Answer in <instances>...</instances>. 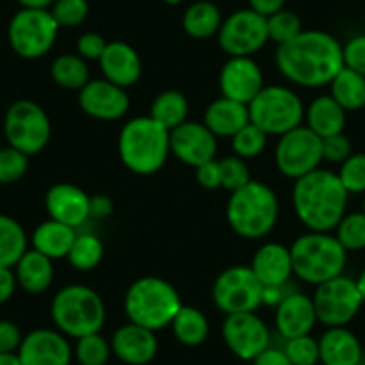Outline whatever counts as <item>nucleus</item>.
<instances>
[{
  "mask_svg": "<svg viewBox=\"0 0 365 365\" xmlns=\"http://www.w3.org/2000/svg\"><path fill=\"white\" fill-rule=\"evenodd\" d=\"M276 68L297 86H329L344 68L342 45L324 31H303L294 40L278 45Z\"/></svg>",
  "mask_w": 365,
  "mask_h": 365,
  "instance_id": "1",
  "label": "nucleus"
},
{
  "mask_svg": "<svg viewBox=\"0 0 365 365\" xmlns=\"http://www.w3.org/2000/svg\"><path fill=\"white\" fill-rule=\"evenodd\" d=\"M347 199L349 194L339 175L326 168H317L294 182V212L308 231L329 233L335 230L346 215Z\"/></svg>",
  "mask_w": 365,
  "mask_h": 365,
  "instance_id": "2",
  "label": "nucleus"
},
{
  "mask_svg": "<svg viewBox=\"0 0 365 365\" xmlns=\"http://www.w3.org/2000/svg\"><path fill=\"white\" fill-rule=\"evenodd\" d=\"M278 197L265 182L251 179L247 185L231 192L226 219L238 237L247 240L267 237L278 224Z\"/></svg>",
  "mask_w": 365,
  "mask_h": 365,
  "instance_id": "3",
  "label": "nucleus"
},
{
  "mask_svg": "<svg viewBox=\"0 0 365 365\" xmlns=\"http://www.w3.org/2000/svg\"><path fill=\"white\" fill-rule=\"evenodd\" d=\"M170 154V131L153 117H136L118 135V156L128 170L138 175L156 174Z\"/></svg>",
  "mask_w": 365,
  "mask_h": 365,
  "instance_id": "4",
  "label": "nucleus"
},
{
  "mask_svg": "<svg viewBox=\"0 0 365 365\" xmlns=\"http://www.w3.org/2000/svg\"><path fill=\"white\" fill-rule=\"evenodd\" d=\"M181 307V297L174 285L156 276H145L133 282L124 297V310L129 322L154 333L170 326Z\"/></svg>",
  "mask_w": 365,
  "mask_h": 365,
  "instance_id": "5",
  "label": "nucleus"
},
{
  "mask_svg": "<svg viewBox=\"0 0 365 365\" xmlns=\"http://www.w3.org/2000/svg\"><path fill=\"white\" fill-rule=\"evenodd\" d=\"M292 269L297 278L310 285H321L342 276L347 263V251L335 235L308 231L290 245Z\"/></svg>",
  "mask_w": 365,
  "mask_h": 365,
  "instance_id": "6",
  "label": "nucleus"
},
{
  "mask_svg": "<svg viewBox=\"0 0 365 365\" xmlns=\"http://www.w3.org/2000/svg\"><path fill=\"white\" fill-rule=\"evenodd\" d=\"M51 315L58 331L77 340L103 329L106 307L103 297L90 287L68 285L52 299Z\"/></svg>",
  "mask_w": 365,
  "mask_h": 365,
  "instance_id": "7",
  "label": "nucleus"
},
{
  "mask_svg": "<svg viewBox=\"0 0 365 365\" xmlns=\"http://www.w3.org/2000/svg\"><path fill=\"white\" fill-rule=\"evenodd\" d=\"M247 108L251 124L269 136L285 135L304 120V106L296 91L279 84L263 86Z\"/></svg>",
  "mask_w": 365,
  "mask_h": 365,
  "instance_id": "8",
  "label": "nucleus"
},
{
  "mask_svg": "<svg viewBox=\"0 0 365 365\" xmlns=\"http://www.w3.org/2000/svg\"><path fill=\"white\" fill-rule=\"evenodd\" d=\"M61 27L51 9H20L8 27V40L15 54L24 59H40L51 52Z\"/></svg>",
  "mask_w": 365,
  "mask_h": 365,
  "instance_id": "9",
  "label": "nucleus"
},
{
  "mask_svg": "<svg viewBox=\"0 0 365 365\" xmlns=\"http://www.w3.org/2000/svg\"><path fill=\"white\" fill-rule=\"evenodd\" d=\"M4 135L8 145L27 156H34L40 154L51 140V118L40 104L29 99H20L6 111Z\"/></svg>",
  "mask_w": 365,
  "mask_h": 365,
  "instance_id": "10",
  "label": "nucleus"
},
{
  "mask_svg": "<svg viewBox=\"0 0 365 365\" xmlns=\"http://www.w3.org/2000/svg\"><path fill=\"white\" fill-rule=\"evenodd\" d=\"M276 167L285 178L299 179L317 170L322 163V138L307 125L292 129L279 136L274 149Z\"/></svg>",
  "mask_w": 365,
  "mask_h": 365,
  "instance_id": "11",
  "label": "nucleus"
},
{
  "mask_svg": "<svg viewBox=\"0 0 365 365\" xmlns=\"http://www.w3.org/2000/svg\"><path fill=\"white\" fill-rule=\"evenodd\" d=\"M263 285L258 282L251 267L233 265L217 276L212 289L215 307L224 315L255 312L262 307Z\"/></svg>",
  "mask_w": 365,
  "mask_h": 365,
  "instance_id": "12",
  "label": "nucleus"
},
{
  "mask_svg": "<svg viewBox=\"0 0 365 365\" xmlns=\"http://www.w3.org/2000/svg\"><path fill=\"white\" fill-rule=\"evenodd\" d=\"M312 301H314L317 322L328 328L347 326L356 317L364 304L356 282L344 274L317 285Z\"/></svg>",
  "mask_w": 365,
  "mask_h": 365,
  "instance_id": "13",
  "label": "nucleus"
},
{
  "mask_svg": "<svg viewBox=\"0 0 365 365\" xmlns=\"http://www.w3.org/2000/svg\"><path fill=\"white\" fill-rule=\"evenodd\" d=\"M217 41L230 58H251L269 41L267 19L252 9H238L222 20Z\"/></svg>",
  "mask_w": 365,
  "mask_h": 365,
  "instance_id": "14",
  "label": "nucleus"
},
{
  "mask_svg": "<svg viewBox=\"0 0 365 365\" xmlns=\"http://www.w3.org/2000/svg\"><path fill=\"white\" fill-rule=\"evenodd\" d=\"M222 339L231 353L240 360L252 361L270 346V331L255 312L226 315L222 322Z\"/></svg>",
  "mask_w": 365,
  "mask_h": 365,
  "instance_id": "15",
  "label": "nucleus"
},
{
  "mask_svg": "<svg viewBox=\"0 0 365 365\" xmlns=\"http://www.w3.org/2000/svg\"><path fill=\"white\" fill-rule=\"evenodd\" d=\"M79 106L88 117L111 122L124 117L129 110V96L125 88L106 79H90L79 91Z\"/></svg>",
  "mask_w": 365,
  "mask_h": 365,
  "instance_id": "16",
  "label": "nucleus"
},
{
  "mask_svg": "<svg viewBox=\"0 0 365 365\" xmlns=\"http://www.w3.org/2000/svg\"><path fill=\"white\" fill-rule=\"evenodd\" d=\"M22 365H70L72 346L58 329H33L22 339L19 347Z\"/></svg>",
  "mask_w": 365,
  "mask_h": 365,
  "instance_id": "17",
  "label": "nucleus"
},
{
  "mask_svg": "<svg viewBox=\"0 0 365 365\" xmlns=\"http://www.w3.org/2000/svg\"><path fill=\"white\" fill-rule=\"evenodd\" d=\"M170 154L185 165H199L215 160L217 136L202 122H182L170 131Z\"/></svg>",
  "mask_w": 365,
  "mask_h": 365,
  "instance_id": "18",
  "label": "nucleus"
},
{
  "mask_svg": "<svg viewBox=\"0 0 365 365\" xmlns=\"http://www.w3.org/2000/svg\"><path fill=\"white\" fill-rule=\"evenodd\" d=\"M222 97L249 104L263 88V72L252 58H230L219 76Z\"/></svg>",
  "mask_w": 365,
  "mask_h": 365,
  "instance_id": "19",
  "label": "nucleus"
},
{
  "mask_svg": "<svg viewBox=\"0 0 365 365\" xmlns=\"http://www.w3.org/2000/svg\"><path fill=\"white\" fill-rule=\"evenodd\" d=\"M45 208L52 220L77 230L90 219V195L72 182H58L47 190Z\"/></svg>",
  "mask_w": 365,
  "mask_h": 365,
  "instance_id": "20",
  "label": "nucleus"
},
{
  "mask_svg": "<svg viewBox=\"0 0 365 365\" xmlns=\"http://www.w3.org/2000/svg\"><path fill=\"white\" fill-rule=\"evenodd\" d=\"M111 353L125 365L150 364L158 354L156 333L128 322L111 336Z\"/></svg>",
  "mask_w": 365,
  "mask_h": 365,
  "instance_id": "21",
  "label": "nucleus"
},
{
  "mask_svg": "<svg viewBox=\"0 0 365 365\" xmlns=\"http://www.w3.org/2000/svg\"><path fill=\"white\" fill-rule=\"evenodd\" d=\"M274 322H276L278 333L285 340L310 335L312 329L317 324L314 301L303 292L287 294L282 303L276 307Z\"/></svg>",
  "mask_w": 365,
  "mask_h": 365,
  "instance_id": "22",
  "label": "nucleus"
},
{
  "mask_svg": "<svg viewBox=\"0 0 365 365\" xmlns=\"http://www.w3.org/2000/svg\"><path fill=\"white\" fill-rule=\"evenodd\" d=\"M263 287H285L294 274L290 247L278 242L259 245L249 265Z\"/></svg>",
  "mask_w": 365,
  "mask_h": 365,
  "instance_id": "23",
  "label": "nucleus"
},
{
  "mask_svg": "<svg viewBox=\"0 0 365 365\" xmlns=\"http://www.w3.org/2000/svg\"><path fill=\"white\" fill-rule=\"evenodd\" d=\"M104 79L120 88L136 84L142 77V59L138 52L125 41H111L99 59Z\"/></svg>",
  "mask_w": 365,
  "mask_h": 365,
  "instance_id": "24",
  "label": "nucleus"
},
{
  "mask_svg": "<svg viewBox=\"0 0 365 365\" xmlns=\"http://www.w3.org/2000/svg\"><path fill=\"white\" fill-rule=\"evenodd\" d=\"M319 358L322 365H361L364 349L358 336L346 326L328 328L319 339Z\"/></svg>",
  "mask_w": 365,
  "mask_h": 365,
  "instance_id": "25",
  "label": "nucleus"
},
{
  "mask_svg": "<svg viewBox=\"0 0 365 365\" xmlns=\"http://www.w3.org/2000/svg\"><path fill=\"white\" fill-rule=\"evenodd\" d=\"M251 122L249 118L247 104L237 103L227 97L213 101L205 111V122L202 124L219 138H233L242 128Z\"/></svg>",
  "mask_w": 365,
  "mask_h": 365,
  "instance_id": "26",
  "label": "nucleus"
},
{
  "mask_svg": "<svg viewBox=\"0 0 365 365\" xmlns=\"http://www.w3.org/2000/svg\"><path fill=\"white\" fill-rule=\"evenodd\" d=\"M15 276L22 290L29 294H43L54 282V265L51 258L36 249H27L15 265Z\"/></svg>",
  "mask_w": 365,
  "mask_h": 365,
  "instance_id": "27",
  "label": "nucleus"
},
{
  "mask_svg": "<svg viewBox=\"0 0 365 365\" xmlns=\"http://www.w3.org/2000/svg\"><path fill=\"white\" fill-rule=\"evenodd\" d=\"M76 237V227H70L66 224L58 222V220L48 219L34 230L31 242H33V249H36L38 252H41V255H45L54 262V259H61L68 256V251Z\"/></svg>",
  "mask_w": 365,
  "mask_h": 365,
  "instance_id": "28",
  "label": "nucleus"
},
{
  "mask_svg": "<svg viewBox=\"0 0 365 365\" xmlns=\"http://www.w3.org/2000/svg\"><path fill=\"white\" fill-rule=\"evenodd\" d=\"M307 128H310L321 138L344 133L346 125V111L331 96H319L304 110Z\"/></svg>",
  "mask_w": 365,
  "mask_h": 365,
  "instance_id": "29",
  "label": "nucleus"
},
{
  "mask_svg": "<svg viewBox=\"0 0 365 365\" xmlns=\"http://www.w3.org/2000/svg\"><path fill=\"white\" fill-rule=\"evenodd\" d=\"M222 20V13L213 0H195L182 13V29L194 40H208L219 34Z\"/></svg>",
  "mask_w": 365,
  "mask_h": 365,
  "instance_id": "30",
  "label": "nucleus"
},
{
  "mask_svg": "<svg viewBox=\"0 0 365 365\" xmlns=\"http://www.w3.org/2000/svg\"><path fill=\"white\" fill-rule=\"evenodd\" d=\"M172 333L179 344L188 347H197L206 342L210 333L208 317L199 308L182 304L170 322Z\"/></svg>",
  "mask_w": 365,
  "mask_h": 365,
  "instance_id": "31",
  "label": "nucleus"
},
{
  "mask_svg": "<svg viewBox=\"0 0 365 365\" xmlns=\"http://www.w3.org/2000/svg\"><path fill=\"white\" fill-rule=\"evenodd\" d=\"M329 96L344 111H358L365 106V77L344 66L329 83Z\"/></svg>",
  "mask_w": 365,
  "mask_h": 365,
  "instance_id": "32",
  "label": "nucleus"
},
{
  "mask_svg": "<svg viewBox=\"0 0 365 365\" xmlns=\"http://www.w3.org/2000/svg\"><path fill=\"white\" fill-rule=\"evenodd\" d=\"M188 99L185 93L178 90H165L150 104V115L158 124L163 125L167 131H172L188 117Z\"/></svg>",
  "mask_w": 365,
  "mask_h": 365,
  "instance_id": "33",
  "label": "nucleus"
},
{
  "mask_svg": "<svg viewBox=\"0 0 365 365\" xmlns=\"http://www.w3.org/2000/svg\"><path fill=\"white\" fill-rule=\"evenodd\" d=\"M27 251V235L19 220L0 213V267H13Z\"/></svg>",
  "mask_w": 365,
  "mask_h": 365,
  "instance_id": "34",
  "label": "nucleus"
},
{
  "mask_svg": "<svg viewBox=\"0 0 365 365\" xmlns=\"http://www.w3.org/2000/svg\"><path fill=\"white\" fill-rule=\"evenodd\" d=\"M51 76L58 86L81 91L90 81V68L79 54H61L52 61Z\"/></svg>",
  "mask_w": 365,
  "mask_h": 365,
  "instance_id": "35",
  "label": "nucleus"
},
{
  "mask_svg": "<svg viewBox=\"0 0 365 365\" xmlns=\"http://www.w3.org/2000/svg\"><path fill=\"white\" fill-rule=\"evenodd\" d=\"M103 256L104 245L101 238H97L96 235L83 233L76 237L66 258H68L70 265L73 269L81 270V272H88V270L96 269L99 265Z\"/></svg>",
  "mask_w": 365,
  "mask_h": 365,
  "instance_id": "36",
  "label": "nucleus"
},
{
  "mask_svg": "<svg viewBox=\"0 0 365 365\" xmlns=\"http://www.w3.org/2000/svg\"><path fill=\"white\" fill-rule=\"evenodd\" d=\"M79 365H106L111 356V344L99 333L77 339L73 349Z\"/></svg>",
  "mask_w": 365,
  "mask_h": 365,
  "instance_id": "37",
  "label": "nucleus"
},
{
  "mask_svg": "<svg viewBox=\"0 0 365 365\" xmlns=\"http://www.w3.org/2000/svg\"><path fill=\"white\" fill-rule=\"evenodd\" d=\"M335 237L346 251H364L365 249V213H346L339 226L335 227Z\"/></svg>",
  "mask_w": 365,
  "mask_h": 365,
  "instance_id": "38",
  "label": "nucleus"
},
{
  "mask_svg": "<svg viewBox=\"0 0 365 365\" xmlns=\"http://www.w3.org/2000/svg\"><path fill=\"white\" fill-rule=\"evenodd\" d=\"M267 33H269L270 41H274L276 45H283L303 33V24L296 13L283 8L274 15L267 16Z\"/></svg>",
  "mask_w": 365,
  "mask_h": 365,
  "instance_id": "39",
  "label": "nucleus"
},
{
  "mask_svg": "<svg viewBox=\"0 0 365 365\" xmlns=\"http://www.w3.org/2000/svg\"><path fill=\"white\" fill-rule=\"evenodd\" d=\"M267 133H263L258 125L249 122L245 128H242L237 135L231 138V147H233L235 156L242 160H251L258 158L267 147Z\"/></svg>",
  "mask_w": 365,
  "mask_h": 365,
  "instance_id": "40",
  "label": "nucleus"
},
{
  "mask_svg": "<svg viewBox=\"0 0 365 365\" xmlns=\"http://www.w3.org/2000/svg\"><path fill=\"white\" fill-rule=\"evenodd\" d=\"M51 13L59 27H79L86 22L90 15V4L88 0H54L51 6Z\"/></svg>",
  "mask_w": 365,
  "mask_h": 365,
  "instance_id": "41",
  "label": "nucleus"
},
{
  "mask_svg": "<svg viewBox=\"0 0 365 365\" xmlns=\"http://www.w3.org/2000/svg\"><path fill=\"white\" fill-rule=\"evenodd\" d=\"M347 194H365V153H353L336 172Z\"/></svg>",
  "mask_w": 365,
  "mask_h": 365,
  "instance_id": "42",
  "label": "nucleus"
},
{
  "mask_svg": "<svg viewBox=\"0 0 365 365\" xmlns=\"http://www.w3.org/2000/svg\"><path fill=\"white\" fill-rule=\"evenodd\" d=\"M29 168V156L8 145L0 149V185H13L26 175Z\"/></svg>",
  "mask_w": 365,
  "mask_h": 365,
  "instance_id": "43",
  "label": "nucleus"
},
{
  "mask_svg": "<svg viewBox=\"0 0 365 365\" xmlns=\"http://www.w3.org/2000/svg\"><path fill=\"white\" fill-rule=\"evenodd\" d=\"M220 165V188L235 192L247 185L251 181V172H249L245 160L238 156H227L219 160Z\"/></svg>",
  "mask_w": 365,
  "mask_h": 365,
  "instance_id": "44",
  "label": "nucleus"
},
{
  "mask_svg": "<svg viewBox=\"0 0 365 365\" xmlns=\"http://www.w3.org/2000/svg\"><path fill=\"white\" fill-rule=\"evenodd\" d=\"M283 349H285L292 365H317L321 361V358H319V340H315L312 335L289 339Z\"/></svg>",
  "mask_w": 365,
  "mask_h": 365,
  "instance_id": "45",
  "label": "nucleus"
},
{
  "mask_svg": "<svg viewBox=\"0 0 365 365\" xmlns=\"http://www.w3.org/2000/svg\"><path fill=\"white\" fill-rule=\"evenodd\" d=\"M353 154L351 140L344 133L322 138V160L329 163H344Z\"/></svg>",
  "mask_w": 365,
  "mask_h": 365,
  "instance_id": "46",
  "label": "nucleus"
},
{
  "mask_svg": "<svg viewBox=\"0 0 365 365\" xmlns=\"http://www.w3.org/2000/svg\"><path fill=\"white\" fill-rule=\"evenodd\" d=\"M344 66L365 77V34H356L342 45Z\"/></svg>",
  "mask_w": 365,
  "mask_h": 365,
  "instance_id": "47",
  "label": "nucleus"
},
{
  "mask_svg": "<svg viewBox=\"0 0 365 365\" xmlns=\"http://www.w3.org/2000/svg\"><path fill=\"white\" fill-rule=\"evenodd\" d=\"M106 45L108 41L104 40L101 34L84 33L81 34L79 40H77L76 48H77V54H79L83 59H86V61H99L101 56H103L104 51H106Z\"/></svg>",
  "mask_w": 365,
  "mask_h": 365,
  "instance_id": "48",
  "label": "nucleus"
},
{
  "mask_svg": "<svg viewBox=\"0 0 365 365\" xmlns=\"http://www.w3.org/2000/svg\"><path fill=\"white\" fill-rule=\"evenodd\" d=\"M22 339V331L15 322L0 321V353H16Z\"/></svg>",
  "mask_w": 365,
  "mask_h": 365,
  "instance_id": "49",
  "label": "nucleus"
},
{
  "mask_svg": "<svg viewBox=\"0 0 365 365\" xmlns=\"http://www.w3.org/2000/svg\"><path fill=\"white\" fill-rule=\"evenodd\" d=\"M197 182L206 190H217L220 188V165L219 160H210L195 168Z\"/></svg>",
  "mask_w": 365,
  "mask_h": 365,
  "instance_id": "50",
  "label": "nucleus"
},
{
  "mask_svg": "<svg viewBox=\"0 0 365 365\" xmlns=\"http://www.w3.org/2000/svg\"><path fill=\"white\" fill-rule=\"evenodd\" d=\"M252 365H292V361L287 356L285 349L269 346L252 360Z\"/></svg>",
  "mask_w": 365,
  "mask_h": 365,
  "instance_id": "51",
  "label": "nucleus"
},
{
  "mask_svg": "<svg viewBox=\"0 0 365 365\" xmlns=\"http://www.w3.org/2000/svg\"><path fill=\"white\" fill-rule=\"evenodd\" d=\"M16 276L15 270L8 267H0V304L8 303L16 290Z\"/></svg>",
  "mask_w": 365,
  "mask_h": 365,
  "instance_id": "52",
  "label": "nucleus"
},
{
  "mask_svg": "<svg viewBox=\"0 0 365 365\" xmlns=\"http://www.w3.org/2000/svg\"><path fill=\"white\" fill-rule=\"evenodd\" d=\"M113 213V201L108 195H93L90 197V217L93 219H108Z\"/></svg>",
  "mask_w": 365,
  "mask_h": 365,
  "instance_id": "53",
  "label": "nucleus"
},
{
  "mask_svg": "<svg viewBox=\"0 0 365 365\" xmlns=\"http://www.w3.org/2000/svg\"><path fill=\"white\" fill-rule=\"evenodd\" d=\"M285 2L287 0H247L249 9L256 11L258 15L265 16V19L285 8Z\"/></svg>",
  "mask_w": 365,
  "mask_h": 365,
  "instance_id": "54",
  "label": "nucleus"
},
{
  "mask_svg": "<svg viewBox=\"0 0 365 365\" xmlns=\"http://www.w3.org/2000/svg\"><path fill=\"white\" fill-rule=\"evenodd\" d=\"M285 287H263L262 292V304H269V307H278L283 301L285 294Z\"/></svg>",
  "mask_w": 365,
  "mask_h": 365,
  "instance_id": "55",
  "label": "nucleus"
},
{
  "mask_svg": "<svg viewBox=\"0 0 365 365\" xmlns=\"http://www.w3.org/2000/svg\"><path fill=\"white\" fill-rule=\"evenodd\" d=\"M24 9H51L54 0H16Z\"/></svg>",
  "mask_w": 365,
  "mask_h": 365,
  "instance_id": "56",
  "label": "nucleus"
},
{
  "mask_svg": "<svg viewBox=\"0 0 365 365\" xmlns=\"http://www.w3.org/2000/svg\"><path fill=\"white\" fill-rule=\"evenodd\" d=\"M0 365H22L19 353H0Z\"/></svg>",
  "mask_w": 365,
  "mask_h": 365,
  "instance_id": "57",
  "label": "nucleus"
},
{
  "mask_svg": "<svg viewBox=\"0 0 365 365\" xmlns=\"http://www.w3.org/2000/svg\"><path fill=\"white\" fill-rule=\"evenodd\" d=\"M354 282H356L358 292H360L361 301H364V304H365V269L361 270L360 276H358V279H354Z\"/></svg>",
  "mask_w": 365,
  "mask_h": 365,
  "instance_id": "58",
  "label": "nucleus"
},
{
  "mask_svg": "<svg viewBox=\"0 0 365 365\" xmlns=\"http://www.w3.org/2000/svg\"><path fill=\"white\" fill-rule=\"evenodd\" d=\"M163 2L168 6H179V4H182L185 0H163Z\"/></svg>",
  "mask_w": 365,
  "mask_h": 365,
  "instance_id": "59",
  "label": "nucleus"
},
{
  "mask_svg": "<svg viewBox=\"0 0 365 365\" xmlns=\"http://www.w3.org/2000/svg\"><path fill=\"white\" fill-rule=\"evenodd\" d=\"M361 212L365 213V194H364V208H361Z\"/></svg>",
  "mask_w": 365,
  "mask_h": 365,
  "instance_id": "60",
  "label": "nucleus"
},
{
  "mask_svg": "<svg viewBox=\"0 0 365 365\" xmlns=\"http://www.w3.org/2000/svg\"><path fill=\"white\" fill-rule=\"evenodd\" d=\"M364 108H365V106H364Z\"/></svg>",
  "mask_w": 365,
  "mask_h": 365,
  "instance_id": "61",
  "label": "nucleus"
}]
</instances>
